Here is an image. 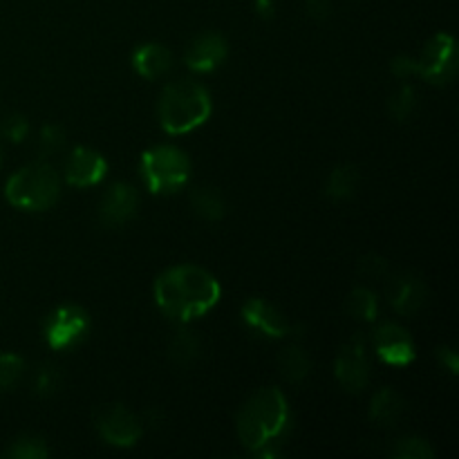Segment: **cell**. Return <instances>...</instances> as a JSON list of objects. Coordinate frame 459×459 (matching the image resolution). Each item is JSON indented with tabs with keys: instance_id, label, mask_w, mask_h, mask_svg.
Segmentation results:
<instances>
[{
	"instance_id": "9c48e42d",
	"label": "cell",
	"mask_w": 459,
	"mask_h": 459,
	"mask_svg": "<svg viewBox=\"0 0 459 459\" xmlns=\"http://www.w3.org/2000/svg\"><path fill=\"white\" fill-rule=\"evenodd\" d=\"M97 429L101 437L112 446H133L142 437V421L126 406L112 403L106 406L97 417Z\"/></svg>"
},
{
	"instance_id": "5b68a950",
	"label": "cell",
	"mask_w": 459,
	"mask_h": 459,
	"mask_svg": "<svg viewBox=\"0 0 459 459\" xmlns=\"http://www.w3.org/2000/svg\"><path fill=\"white\" fill-rule=\"evenodd\" d=\"M394 76L406 79V76H424L426 81L435 85H444L455 76L457 72V54L455 40L448 34H437L429 40L420 58L397 56L390 65Z\"/></svg>"
},
{
	"instance_id": "484cf974",
	"label": "cell",
	"mask_w": 459,
	"mask_h": 459,
	"mask_svg": "<svg viewBox=\"0 0 459 459\" xmlns=\"http://www.w3.org/2000/svg\"><path fill=\"white\" fill-rule=\"evenodd\" d=\"M25 363L16 354H0V393L13 388L22 377Z\"/></svg>"
},
{
	"instance_id": "8992f818",
	"label": "cell",
	"mask_w": 459,
	"mask_h": 459,
	"mask_svg": "<svg viewBox=\"0 0 459 459\" xmlns=\"http://www.w3.org/2000/svg\"><path fill=\"white\" fill-rule=\"evenodd\" d=\"M142 170L152 193H173L186 184L191 161L179 148L157 146L142 155Z\"/></svg>"
},
{
	"instance_id": "5bb4252c",
	"label": "cell",
	"mask_w": 459,
	"mask_h": 459,
	"mask_svg": "<svg viewBox=\"0 0 459 459\" xmlns=\"http://www.w3.org/2000/svg\"><path fill=\"white\" fill-rule=\"evenodd\" d=\"M242 316L249 323L251 330L260 332V334L269 336V339H282V336L290 334L287 318L272 303L263 299L247 300V305L242 307Z\"/></svg>"
},
{
	"instance_id": "d6a6232c",
	"label": "cell",
	"mask_w": 459,
	"mask_h": 459,
	"mask_svg": "<svg viewBox=\"0 0 459 459\" xmlns=\"http://www.w3.org/2000/svg\"><path fill=\"white\" fill-rule=\"evenodd\" d=\"M254 7L258 12L260 18H273V12H276V4L273 0H254Z\"/></svg>"
},
{
	"instance_id": "7a4b0ae2",
	"label": "cell",
	"mask_w": 459,
	"mask_h": 459,
	"mask_svg": "<svg viewBox=\"0 0 459 459\" xmlns=\"http://www.w3.org/2000/svg\"><path fill=\"white\" fill-rule=\"evenodd\" d=\"M290 424V406L278 388L258 390L238 415V435L249 451L258 453L281 437Z\"/></svg>"
},
{
	"instance_id": "9a60e30c",
	"label": "cell",
	"mask_w": 459,
	"mask_h": 459,
	"mask_svg": "<svg viewBox=\"0 0 459 459\" xmlns=\"http://www.w3.org/2000/svg\"><path fill=\"white\" fill-rule=\"evenodd\" d=\"M227 58V40L215 31L202 34L188 45L186 49V65L195 72H211Z\"/></svg>"
},
{
	"instance_id": "f546056e",
	"label": "cell",
	"mask_w": 459,
	"mask_h": 459,
	"mask_svg": "<svg viewBox=\"0 0 459 459\" xmlns=\"http://www.w3.org/2000/svg\"><path fill=\"white\" fill-rule=\"evenodd\" d=\"M3 133L4 137L18 143L27 137V133H30V124H27V119L22 115H12L7 121H4Z\"/></svg>"
},
{
	"instance_id": "277c9868",
	"label": "cell",
	"mask_w": 459,
	"mask_h": 459,
	"mask_svg": "<svg viewBox=\"0 0 459 459\" xmlns=\"http://www.w3.org/2000/svg\"><path fill=\"white\" fill-rule=\"evenodd\" d=\"M61 182L48 161H34L18 170L7 182L4 195L13 206L25 211H45L58 200Z\"/></svg>"
},
{
	"instance_id": "e0dca14e",
	"label": "cell",
	"mask_w": 459,
	"mask_h": 459,
	"mask_svg": "<svg viewBox=\"0 0 459 459\" xmlns=\"http://www.w3.org/2000/svg\"><path fill=\"white\" fill-rule=\"evenodd\" d=\"M406 412V399L393 388H384L372 397L370 417L381 426H394Z\"/></svg>"
},
{
	"instance_id": "8fae6325",
	"label": "cell",
	"mask_w": 459,
	"mask_h": 459,
	"mask_svg": "<svg viewBox=\"0 0 459 459\" xmlns=\"http://www.w3.org/2000/svg\"><path fill=\"white\" fill-rule=\"evenodd\" d=\"M375 350L379 357L390 366H408L415 359V345H412L411 334L397 323H384L375 332Z\"/></svg>"
},
{
	"instance_id": "30bf717a",
	"label": "cell",
	"mask_w": 459,
	"mask_h": 459,
	"mask_svg": "<svg viewBox=\"0 0 459 459\" xmlns=\"http://www.w3.org/2000/svg\"><path fill=\"white\" fill-rule=\"evenodd\" d=\"M385 294H388L390 305L397 309L399 314H417L426 303V290L424 278H420L417 273H402V276H393L390 273L388 285H385Z\"/></svg>"
},
{
	"instance_id": "4fadbf2b",
	"label": "cell",
	"mask_w": 459,
	"mask_h": 459,
	"mask_svg": "<svg viewBox=\"0 0 459 459\" xmlns=\"http://www.w3.org/2000/svg\"><path fill=\"white\" fill-rule=\"evenodd\" d=\"M106 170H108L106 160H103L97 151L79 146L72 151L70 160H67L65 178L72 186L85 188V186H94V184L101 182L103 175H106Z\"/></svg>"
},
{
	"instance_id": "ffe728a7",
	"label": "cell",
	"mask_w": 459,
	"mask_h": 459,
	"mask_svg": "<svg viewBox=\"0 0 459 459\" xmlns=\"http://www.w3.org/2000/svg\"><path fill=\"white\" fill-rule=\"evenodd\" d=\"M359 186V170L352 164L336 166L330 173L325 184V195L332 200H348L354 195Z\"/></svg>"
},
{
	"instance_id": "836d02e7",
	"label": "cell",
	"mask_w": 459,
	"mask_h": 459,
	"mask_svg": "<svg viewBox=\"0 0 459 459\" xmlns=\"http://www.w3.org/2000/svg\"><path fill=\"white\" fill-rule=\"evenodd\" d=\"M0 161H3V155H0Z\"/></svg>"
},
{
	"instance_id": "2e32d148",
	"label": "cell",
	"mask_w": 459,
	"mask_h": 459,
	"mask_svg": "<svg viewBox=\"0 0 459 459\" xmlns=\"http://www.w3.org/2000/svg\"><path fill=\"white\" fill-rule=\"evenodd\" d=\"M133 63L143 79H160L173 65V54L160 43H146L134 52Z\"/></svg>"
},
{
	"instance_id": "ba28073f",
	"label": "cell",
	"mask_w": 459,
	"mask_h": 459,
	"mask_svg": "<svg viewBox=\"0 0 459 459\" xmlns=\"http://www.w3.org/2000/svg\"><path fill=\"white\" fill-rule=\"evenodd\" d=\"M334 372L339 384L348 393H361L366 388L368 381H370V363H368L361 334H357L348 345L341 348L334 363Z\"/></svg>"
},
{
	"instance_id": "4dcf8cb0",
	"label": "cell",
	"mask_w": 459,
	"mask_h": 459,
	"mask_svg": "<svg viewBox=\"0 0 459 459\" xmlns=\"http://www.w3.org/2000/svg\"><path fill=\"white\" fill-rule=\"evenodd\" d=\"M305 7H307V13L314 21H325L332 13V0H307Z\"/></svg>"
},
{
	"instance_id": "d6986e66",
	"label": "cell",
	"mask_w": 459,
	"mask_h": 459,
	"mask_svg": "<svg viewBox=\"0 0 459 459\" xmlns=\"http://www.w3.org/2000/svg\"><path fill=\"white\" fill-rule=\"evenodd\" d=\"M191 206L197 218H202L204 222H220L227 213L224 197L215 188H195L191 193Z\"/></svg>"
},
{
	"instance_id": "603a6c76",
	"label": "cell",
	"mask_w": 459,
	"mask_h": 459,
	"mask_svg": "<svg viewBox=\"0 0 459 459\" xmlns=\"http://www.w3.org/2000/svg\"><path fill=\"white\" fill-rule=\"evenodd\" d=\"M49 455L48 444L40 437H34V435H25V437H18L12 446L4 451V457L13 459H45Z\"/></svg>"
},
{
	"instance_id": "3957f363",
	"label": "cell",
	"mask_w": 459,
	"mask_h": 459,
	"mask_svg": "<svg viewBox=\"0 0 459 459\" xmlns=\"http://www.w3.org/2000/svg\"><path fill=\"white\" fill-rule=\"evenodd\" d=\"M157 112L166 133L182 134L195 130L209 119L211 97L195 81H178L164 88Z\"/></svg>"
},
{
	"instance_id": "ac0fdd59",
	"label": "cell",
	"mask_w": 459,
	"mask_h": 459,
	"mask_svg": "<svg viewBox=\"0 0 459 459\" xmlns=\"http://www.w3.org/2000/svg\"><path fill=\"white\" fill-rule=\"evenodd\" d=\"M278 368H281L285 381H290V384H303L309 377V372H312V359L307 357V352L303 348L290 345V348H285L278 354Z\"/></svg>"
},
{
	"instance_id": "7402d4cb",
	"label": "cell",
	"mask_w": 459,
	"mask_h": 459,
	"mask_svg": "<svg viewBox=\"0 0 459 459\" xmlns=\"http://www.w3.org/2000/svg\"><path fill=\"white\" fill-rule=\"evenodd\" d=\"M348 312L354 318H359V321H375L377 312H379L377 296L370 290H366V287H359V290H354L348 296Z\"/></svg>"
},
{
	"instance_id": "f1b7e54d",
	"label": "cell",
	"mask_w": 459,
	"mask_h": 459,
	"mask_svg": "<svg viewBox=\"0 0 459 459\" xmlns=\"http://www.w3.org/2000/svg\"><path fill=\"white\" fill-rule=\"evenodd\" d=\"M61 384H63V375L58 372V368L54 366H43L39 372H36V393L40 394V397H52V394H56L58 390H61Z\"/></svg>"
},
{
	"instance_id": "6da1fadb",
	"label": "cell",
	"mask_w": 459,
	"mask_h": 459,
	"mask_svg": "<svg viewBox=\"0 0 459 459\" xmlns=\"http://www.w3.org/2000/svg\"><path fill=\"white\" fill-rule=\"evenodd\" d=\"M155 300L173 321H191L218 303L220 285L204 269L179 264L157 278Z\"/></svg>"
},
{
	"instance_id": "44dd1931",
	"label": "cell",
	"mask_w": 459,
	"mask_h": 459,
	"mask_svg": "<svg viewBox=\"0 0 459 459\" xmlns=\"http://www.w3.org/2000/svg\"><path fill=\"white\" fill-rule=\"evenodd\" d=\"M200 350H202L200 339H197L193 332L182 330L173 336V341H170L169 357L175 366L188 368L195 363L197 357H200Z\"/></svg>"
},
{
	"instance_id": "cb8c5ba5",
	"label": "cell",
	"mask_w": 459,
	"mask_h": 459,
	"mask_svg": "<svg viewBox=\"0 0 459 459\" xmlns=\"http://www.w3.org/2000/svg\"><path fill=\"white\" fill-rule=\"evenodd\" d=\"M390 115L397 121H408L417 110V94L412 85H402L388 101Z\"/></svg>"
},
{
	"instance_id": "1f68e13d",
	"label": "cell",
	"mask_w": 459,
	"mask_h": 459,
	"mask_svg": "<svg viewBox=\"0 0 459 459\" xmlns=\"http://www.w3.org/2000/svg\"><path fill=\"white\" fill-rule=\"evenodd\" d=\"M439 361L444 363V366L451 370V375H457V368H459V361H457V354L453 352L451 348H442L439 350Z\"/></svg>"
},
{
	"instance_id": "7c38bea8",
	"label": "cell",
	"mask_w": 459,
	"mask_h": 459,
	"mask_svg": "<svg viewBox=\"0 0 459 459\" xmlns=\"http://www.w3.org/2000/svg\"><path fill=\"white\" fill-rule=\"evenodd\" d=\"M139 206L137 191L130 184H115L110 191L103 195L101 206H99V218L106 227H121L128 220L134 218Z\"/></svg>"
},
{
	"instance_id": "4316f807",
	"label": "cell",
	"mask_w": 459,
	"mask_h": 459,
	"mask_svg": "<svg viewBox=\"0 0 459 459\" xmlns=\"http://www.w3.org/2000/svg\"><path fill=\"white\" fill-rule=\"evenodd\" d=\"M357 273L361 278H370V281L384 282L390 278V264L388 260L381 258V255H366V258L359 260Z\"/></svg>"
},
{
	"instance_id": "83f0119b",
	"label": "cell",
	"mask_w": 459,
	"mask_h": 459,
	"mask_svg": "<svg viewBox=\"0 0 459 459\" xmlns=\"http://www.w3.org/2000/svg\"><path fill=\"white\" fill-rule=\"evenodd\" d=\"M65 133H63L61 126H43L40 130V137H39V151L40 155L48 157V155H56L65 148Z\"/></svg>"
},
{
	"instance_id": "d4e9b609",
	"label": "cell",
	"mask_w": 459,
	"mask_h": 459,
	"mask_svg": "<svg viewBox=\"0 0 459 459\" xmlns=\"http://www.w3.org/2000/svg\"><path fill=\"white\" fill-rule=\"evenodd\" d=\"M394 457L397 459H433V448L421 437H402L394 446Z\"/></svg>"
},
{
	"instance_id": "52a82bcc",
	"label": "cell",
	"mask_w": 459,
	"mask_h": 459,
	"mask_svg": "<svg viewBox=\"0 0 459 459\" xmlns=\"http://www.w3.org/2000/svg\"><path fill=\"white\" fill-rule=\"evenodd\" d=\"M88 314L76 305H63L54 309L45 323V339L52 350H65L79 343L88 332Z\"/></svg>"
}]
</instances>
